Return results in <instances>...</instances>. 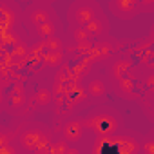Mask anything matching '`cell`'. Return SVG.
<instances>
[{"label":"cell","mask_w":154,"mask_h":154,"mask_svg":"<svg viewBox=\"0 0 154 154\" xmlns=\"http://www.w3.org/2000/svg\"><path fill=\"white\" fill-rule=\"evenodd\" d=\"M87 125L89 129H93L96 134H102V136H107V134H112L118 127V122L114 116L111 114H98V116H93L87 120Z\"/></svg>","instance_id":"6da1fadb"},{"label":"cell","mask_w":154,"mask_h":154,"mask_svg":"<svg viewBox=\"0 0 154 154\" xmlns=\"http://www.w3.org/2000/svg\"><path fill=\"white\" fill-rule=\"evenodd\" d=\"M49 140L47 136H44L42 132H36V131H31V132H26L22 136V145L26 149H31V150H38V149H44L47 147Z\"/></svg>","instance_id":"7a4b0ae2"},{"label":"cell","mask_w":154,"mask_h":154,"mask_svg":"<svg viewBox=\"0 0 154 154\" xmlns=\"http://www.w3.org/2000/svg\"><path fill=\"white\" fill-rule=\"evenodd\" d=\"M82 131H84V125L80 122H71L63 127V138L67 141H76L82 136Z\"/></svg>","instance_id":"3957f363"},{"label":"cell","mask_w":154,"mask_h":154,"mask_svg":"<svg viewBox=\"0 0 154 154\" xmlns=\"http://www.w3.org/2000/svg\"><path fill=\"white\" fill-rule=\"evenodd\" d=\"M76 20H78L80 24H87L89 20H93V9H89V8H80L78 11H76Z\"/></svg>","instance_id":"277c9868"},{"label":"cell","mask_w":154,"mask_h":154,"mask_svg":"<svg viewBox=\"0 0 154 154\" xmlns=\"http://www.w3.org/2000/svg\"><path fill=\"white\" fill-rule=\"evenodd\" d=\"M103 93H105V87H103V84L100 80H93L89 84V94L91 96H102Z\"/></svg>","instance_id":"5b68a950"},{"label":"cell","mask_w":154,"mask_h":154,"mask_svg":"<svg viewBox=\"0 0 154 154\" xmlns=\"http://www.w3.org/2000/svg\"><path fill=\"white\" fill-rule=\"evenodd\" d=\"M51 91H47V89H40L38 93H36V96H35V100H36V103H40V105H47L49 102H51Z\"/></svg>","instance_id":"8992f818"},{"label":"cell","mask_w":154,"mask_h":154,"mask_svg":"<svg viewBox=\"0 0 154 154\" xmlns=\"http://www.w3.org/2000/svg\"><path fill=\"white\" fill-rule=\"evenodd\" d=\"M38 33L42 36H53V26L49 22H42V24H38Z\"/></svg>","instance_id":"52a82bcc"},{"label":"cell","mask_w":154,"mask_h":154,"mask_svg":"<svg viewBox=\"0 0 154 154\" xmlns=\"http://www.w3.org/2000/svg\"><path fill=\"white\" fill-rule=\"evenodd\" d=\"M45 60H47V63H58L62 60V53L60 51H49L45 54Z\"/></svg>","instance_id":"ba28073f"},{"label":"cell","mask_w":154,"mask_h":154,"mask_svg":"<svg viewBox=\"0 0 154 154\" xmlns=\"http://www.w3.org/2000/svg\"><path fill=\"white\" fill-rule=\"evenodd\" d=\"M85 26H87V27H85V31H87V33L96 35V33H100V31H102V26H100V22H96V20H89Z\"/></svg>","instance_id":"9c48e42d"},{"label":"cell","mask_w":154,"mask_h":154,"mask_svg":"<svg viewBox=\"0 0 154 154\" xmlns=\"http://www.w3.org/2000/svg\"><path fill=\"white\" fill-rule=\"evenodd\" d=\"M33 20H35V22H40V24H42V22H47V15H45V13H35V15H33Z\"/></svg>","instance_id":"30bf717a"},{"label":"cell","mask_w":154,"mask_h":154,"mask_svg":"<svg viewBox=\"0 0 154 154\" xmlns=\"http://www.w3.org/2000/svg\"><path fill=\"white\" fill-rule=\"evenodd\" d=\"M47 47H54V51H60V42L58 40H47Z\"/></svg>","instance_id":"8fae6325"},{"label":"cell","mask_w":154,"mask_h":154,"mask_svg":"<svg viewBox=\"0 0 154 154\" xmlns=\"http://www.w3.org/2000/svg\"><path fill=\"white\" fill-rule=\"evenodd\" d=\"M87 36H89L87 31H76V38L78 40H87Z\"/></svg>","instance_id":"7c38bea8"}]
</instances>
